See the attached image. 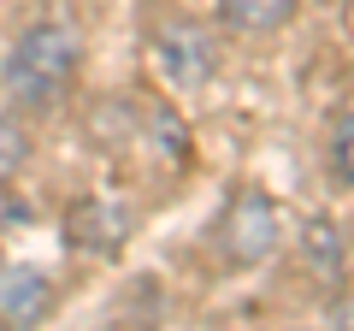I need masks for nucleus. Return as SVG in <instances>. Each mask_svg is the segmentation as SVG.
Here are the masks:
<instances>
[{
  "label": "nucleus",
  "instance_id": "nucleus-1",
  "mask_svg": "<svg viewBox=\"0 0 354 331\" xmlns=\"http://www.w3.org/2000/svg\"><path fill=\"white\" fill-rule=\"evenodd\" d=\"M77 65H83V36L65 18H36V24L18 30L12 53H6V95H12L18 113H53V107L71 95Z\"/></svg>",
  "mask_w": 354,
  "mask_h": 331
},
{
  "label": "nucleus",
  "instance_id": "nucleus-4",
  "mask_svg": "<svg viewBox=\"0 0 354 331\" xmlns=\"http://www.w3.org/2000/svg\"><path fill=\"white\" fill-rule=\"evenodd\" d=\"M130 231H136V213L118 195H83L65 207V249H77V255L113 260L130 242Z\"/></svg>",
  "mask_w": 354,
  "mask_h": 331
},
{
  "label": "nucleus",
  "instance_id": "nucleus-6",
  "mask_svg": "<svg viewBox=\"0 0 354 331\" xmlns=\"http://www.w3.org/2000/svg\"><path fill=\"white\" fill-rule=\"evenodd\" d=\"M301 267L313 272L325 290H342V231L325 213H313L301 225Z\"/></svg>",
  "mask_w": 354,
  "mask_h": 331
},
{
  "label": "nucleus",
  "instance_id": "nucleus-5",
  "mask_svg": "<svg viewBox=\"0 0 354 331\" xmlns=\"http://www.w3.org/2000/svg\"><path fill=\"white\" fill-rule=\"evenodd\" d=\"M48 314H53L48 272L6 260V267H0V319H6V325H41Z\"/></svg>",
  "mask_w": 354,
  "mask_h": 331
},
{
  "label": "nucleus",
  "instance_id": "nucleus-8",
  "mask_svg": "<svg viewBox=\"0 0 354 331\" xmlns=\"http://www.w3.org/2000/svg\"><path fill=\"white\" fill-rule=\"evenodd\" d=\"M325 154H330V178H337L342 190H354V113H337V118H330Z\"/></svg>",
  "mask_w": 354,
  "mask_h": 331
},
{
  "label": "nucleus",
  "instance_id": "nucleus-2",
  "mask_svg": "<svg viewBox=\"0 0 354 331\" xmlns=\"http://www.w3.org/2000/svg\"><path fill=\"white\" fill-rule=\"evenodd\" d=\"M278 237H283V219H278V202L260 190V184H236L225 202V213H218L213 225V242L218 255H225V267L248 272L260 267V260L278 255Z\"/></svg>",
  "mask_w": 354,
  "mask_h": 331
},
{
  "label": "nucleus",
  "instance_id": "nucleus-7",
  "mask_svg": "<svg viewBox=\"0 0 354 331\" xmlns=\"http://www.w3.org/2000/svg\"><path fill=\"white\" fill-rule=\"evenodd\" d=\"M295 6L301 0H218L225 24L242 30V36H272V30H283L295 18Z\"/></svg>",
  "mask_w": 354,
  "mask_h": 331
},
{
  "label": "nucleus",
  "instance_id": "nucleus-9",
  "mask_svg": "<svg viewBox=\"0 0 354 331\" xmlns=\"http://www.w3.org/2000/svg\"><path fill=\"white\" fill-rule=\"evenodd\" d=\"M24 154H30V136H24V125H18V118H0V190H6V184L18 178Z\"/></svg>",
  "mask_w": 354,
  "mask_h": 331
},
{
  "label": "nucleus",
  "instance_id": "nucleus-3",
  "mask_svg": "<svg viewBox=\"0 0 354 331\" xmlns=\"http://www.w3.org/2000/svg\"><path fill=\"white\" fill-rule=\"evenodd\" d=\"M148 53H153V71H160L171 89H201L207 77L218 71L213 30L195 24V18H183V12H171V18H160V24H153Z\"/></svg>",
  "mask_w": 354,
  "mask_h": 331
},
{
  "label": "nucleus",
  "instance_id": "nucleus-10",
  "mask_svg": "<svg viewBox=\"0 0 354 331\" xmlns=\"http://www.w3.org/2000/svg\"><path fill=\"white\" fill-rule=\"evenodd\" d=\"M330 319H337V325H354V302H342V307H330Z\"/></svg>",
  "mask_w": 354,
  "mask_h": 331
}]
</instances>
